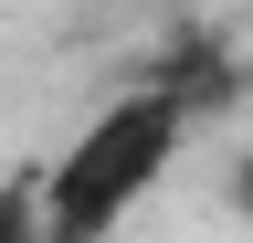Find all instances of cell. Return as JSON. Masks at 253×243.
I'll use <instances>...</instances> for the list:
<instances>
[{
  "label": "cell",
  "instance_id": "obj_2",
  "mask_svg": "<svg viewBox=\"0 0 253 243\" xmlns=\"http://www.w3.org/2000/svg\"><path fill=\"white\" fill-rule=\"evenodd\" d=\"M0 243H42L32 233V191H0Z\"/></svg>",
  "mask_w": 253,
  "mask_h": 243
},
{
  "label": "cell",
  "instance_id": "obj_1",
  "mask_svg": "<svg viewBox=\"0 0 253 243\" xmlns=\"http://www.w3.org/2000/svg\"><path fill=\"white\" fill-rule=\"evenodd\" d=\"M179 127H190V106L169 85H137V96L95 106L74 127V148L32 180V233L42 243H106L126 211L158 191V169L179 159Z\"/></svg>",
  "mask_w": 253,
  "mask_h": 243
}]
</instances>
